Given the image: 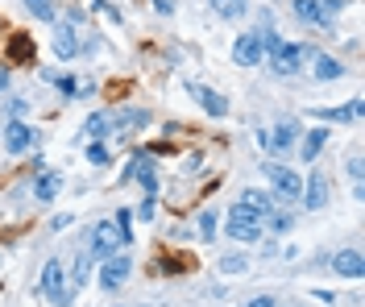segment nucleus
Here are the masks:
<instances>
[{
	"label": "nucleus",
	"instance_id": "obj_32",
	"mask_svg": "<svg viewBox=\"0 0 365 307\" xmlns=\"http://www.w3.org/2000/svg\"><path fill=\"white\" fill-rule=\"evenodd\" d=\"M154 212H158V208H154V195H145L141 208H137V220H154Z\"/></svg>",
	"mask_w": 365,
	"mask_h": 307
},
{
	"label": "nucleus",
	"instance_id": "obj_3",
	"mask_svg": "<svg viewBox=\"0 0 365 307\" xmlns=\"http://www.w3.org/2000/svg\"><path fill=\"white\" fill-rule=\"evenodd\" d=\"M38 291H42V295H46V299H50L54 307H71V299H75V295H71V286H67V266H63L58 258L46 261Z\"/></svg>",
	"mask_w": 365,
	"mask_h": 307
},
{
	"label": "nucleus",
	"instance_id": "obj_16",
	"mask_svg": "<svg viewBox=\"0 0 365 307\" xmlns=\"http://www.w3.org/2000/svg\"><path fill=\"white\" fill-rule=\"evenodd\" d=\"M54 54H58L63 63H71V58L79 54V38H75L71 25H58V29H54Z\"/></svg>",
	"mask_w": 365,
	"mask_h": 307
},
{
	"label": "nucleus",
	"instance_id": "obj_37",
	"mask_svg": "<svg viewBox=\"0 0 365 307\" xmlns=\"http://www.w3.org/2000/svg\"><path fill=\"white\" fill-rule=\"evenodd\" d=\"M113 307H120V303H113Z\"/></svg>",
	"mask_w": 365,
	"mask_h": 307
},
{
	"label": "nucleus",
	"instance_id": "obj_18",
	"mask_svg": "<svg viewBox=\"0 0 365 307\" xmlns=\"http://www.w3.org/2000/svg\"><path fill=\"white\" fill-rule=\"evenodd\" d=\"M262 229H266V224H250V220H228L225 233L232 236V241H241V245H253V241H262Z\"/></svg>",
	"mask_w": 365,
	"mask_h": 307
},
{
	"label": "nucleus",
	"instance_id": "obj_35",
	"mask_svg": "<svg viewBox=\"0 0 365 307\" xmlns=\"http://www.w3.org/2000/svg\"><path fill=\"white\" fill-rule=\"evenodd\" d=\"M154 9H158L162 17H166V13H175V0H154Z\"/></svg>",
	"mask_w": 365,
	"mask_h": 307
},
{
	"label": "nucleus",
	"instance_id": "obj_1",
	"mask_svg": "<svg viewBox=\"0 0 365 307\" xmlns=\"http://www.w3.org/2000/svg\"><path fill=\"white\" fill-rule=\"evenodd\" d=\"M262 175L270 179V191L274 199H282V204H299V195H303V179H299V170L282 162H266L262 166Z\"/></svg>",
	"mask_w": 365,
	"mask_h": 307
},
{
	"label": "nucleus",
	"instance_id": "obj_25",
	"mask_svg": "<svg viewBox=\"0 0 365 307\" xmlns=\"http://www.w3.org/2000/svg\"><path fill=\"white\" fill-rule=\"evenodd\" d=\"M113 224H116V236H120V245H133V212H129V208H120Z\"/></svg>",
	"mask_w": 365,
	"mask_h": 307
},
{
	"label": "nucleus",
	"instance_id": "obj_30",
	"mask_svg": "<svg viewBox=\"0 0 365 307\" xmlns=\"http://www.w3.org/2000/svg\"><path fill=\"white\" fill-rule=\"evenodd\" d=\"M316 4H319V13H324V17L332 21L336 13H344V4H349V0H316Z\"/></svg>",
	"mask_w": 365,
	"mask_h": 307
},
{
	"label": "nucleus",
	"instance_id": "obj_13",
	"mask_svg": "<svg viewBox=\"0 0 365 307\" xmlns=\"http://www.w3.org/2000/svg\"><path fill=\"white\" fill-rule=\"evenodd\" d=\"M58 191H63V175H58V170H42V175L34 179V199H38V204L58 199Z\"/></svg>",
	"mask_w": 365,
	"mask_h": 307
},
{
	"label": "nucleus",
	"instance_id": "obj_28",
	"mask_svg": "<svg viewBox=\"0 0 365 307\" xmlns=\"http://www.w3.org/2000/svg\"><path fill=\"white\" fill-rule=\"evenodd\" d=\"M195 229H200V241H212V236H216V212H212V208H204V212H200V220H195Z\"/></svg>",
	"mask_w": 365,
	"mask_h": 307
},
{
	"label": "nucleus",
	"instance_id": "obj_27",
	"mask_svg": "<svg viewBox=\"0 0 365 307\" xmlns=\"http://www.w3.org/2000/svg\"><path fill=\"white\" fill-rule=\"evenodd\" d=\"M88 162L91 166H113V150H108L104 142H91L88 145Z\"/></svg>",
	"mask_w": 365,
	"mask_h": 307
},
{
	"label": "nucleus",
	"instance_id": "obj_21",
	"mask_svg": "<svg viewBox=\"0 0 365 307\" xmlns=\"http://www.w3.org/2000/svg\"><path fill=\"white\" fill-rule=\"evenodd\" d=\"M150 125V113L145 108H120L113 117V129H145Z\"/></svg>",
	"mask_w": 365,
	"mask_h": 307
},
{
	"label": "nucleus",
	"instance_id": "obj_10",
	"mask_svg": "<svg viewBox=\"0 0 365 307\" xmlns=\"http://www.w3.org/2000/svg\"><path fill=\"white\" fill-rule=\"evenodd\" d=\"M328 270H336L341 279H361V274H365V258H361V249H336Z\"/></svg>",
	"mask_w": 365,
	"mask_h": 307
},
{
	"label": "nucleus",
	"instance_id": "obj_4",
	"mask_svg": "<svg viewBox=\"0 0 365 307\" xmlns=\"http://www.w3.org/2000/svg\"><path fill=\"white\" fill-rule=\"evenodd\" d=\"M129 274H133V258L129 254H113V258L100 261L96 283H100V291H120V286L129 283Z\"/></svg>",
	"mask_w": 365,
	"mask_h": 307
},
{
	"label": "nucleus",
	"instance_id": "obj_17",
	"mask_svg": "<svg viewBox=\"0 0 365 307\" xmlns=\"http://www.w3.org/2000/svg\"><path fill=\"white\" fill-rule=\"evenodd\" d=\"M91 266H96V258H91L88 249H83L79 258L71 261V295H79V291L88 286V279H91Z\"/></svg>",
	"mask_w": 365,
	"mask_h": 307
},
{
	"label": "nucleus",
	"instance_id": "obj_2",
	"mask_svg": "<svg viewBox=\"0 0 365 307\" xmlns=\"http://www.w3.org/2000/svg\"><path fill=\"white\" fill-rule=\"evenodd\" d=\"M307 58H316V50L307 46V42H282V46L270 54V71L282 75V79H291V75L303 71Z\"/></svg>",
	"mask_w": 365,
	"mask_h": 307
},
{
	"label": "nucleus",
	"instance_id": "obj_5",
	"mask_svg": "<svg viewBox=\"0 0 365 307\" xmlns=\"http://www.w3.org/2000/svg\"><path fill=\"white\" fill-rule=\"evenodd\" d=\"M328 199H332V183H328V175H324V170H312V175H307V183H303L299 204H303L307 212H324V208H328Z\"/></svg>",
	"mask_w": 365,
	"mask_h": 307
},
{
	"label": "nucleus",
	"instance_id": "obj_22",
	"mask_svg": "<svg viewBox=\"0 0 365 307\" xmlns=\"http://www.w3.org/2000/svg\"><path fill=\"white\" fill-rule=\"evenodd\" d=\"M212 4V13L216 17H225V21H241L245 13H250V4L245 0H207Z\"/></svg>",
	"mask_w": 365,
	"mask_h": 307
},
{
	"label": "nucleus",
	"instance_id": "obj_34",
	"mask_svg": "<svg viewBox=\"0 0 365 307\" xmlns=\"http://www.w3.org/2000/svg\"><path fill=\"white\" fill-rule=\"evenodd\" d=\"M71 224H75V216H71V212H58L54 220H50V229H54V233H58V229H71Z\"/></svg>",
	"mask_w": 365,
	"mask_h": 307
},
{
	"label": "nucleus",
	"instance_id": "obj_8",
	"mask_svg": "<svg viewBox=\"0 0 365 307\" xmlns=\"http://www.w3.org/2000/svg\"><path fill=\"white\" fill-rule=\"evenodd\" d=\"M34 142H38L34 125H25V120H4V154H25V150H34Z\"/></svg>",
	"mask_w": 365,
	"mask_h": 307
},
{
	"label": "nucleus",
	"instance_id": "obj_19",
	"mask_svg": "<svg viewBox=\"0 0 365 307\" xmlns=\"http://www.w3.org/2000/svg\"><path fill=\"white\" fill-rule=\"evenodd\" d=\"M113 133V117L108 113H91L88 120H83V137H91V142H104Z\"/></svg>",
	"mask_w": 365,
	"mask_h": 307
},
{
	"label": "nucleus",
	"instance_id": "obj_7",
	"mask_svg": "<svg viewBox=\"0 0 365 307\" xmlns=\"http://www.w3.org/2000/svg\"><path fill=\"white\" fill-rule=\"evenodd\" d=\"M232 63H237V67H262V63H266V54H262V33H257V29L237 33V42H232Z\"/></svg>",
	"mask_w": 365,
	"mask_h": 307
},
{
	"label": "nucleus",
	"instance_id": "obj_11",
	"mask_svg": "<svg viewBox=\"0 0 365 307\" xmlns=\"http://www.w3.org/2000/svg\"><path fill=\"white\" fill-rule=\"evenodd\" d=\"M187 88H191V95L200 100V108H204L207 117H216V120L228 117V100L220 92H212V88H204V83H187Z\"/></svg>",
	"mask_w": 365,
	"mask_h": 307
},
{
	"label": "nucleus",
	"instance_id": "obj_20",
	"mask_svg": "<svg viewBox=\"0 0 365 307\" xmlns=\"http://www.w3.org/2000/svg\"><path fill=\"white\" fill-rule=\"evenodd\" d=\"M319 79V83H332V79H341L344 67H341V58H332V54H316V71H312Z\"/></svg>",
	"mask_w": 365,
	"mask_h": 307
},
{
	"label": "nucleus",
	"instance_id": "obj_36",
	"mask_svg": "<svg viewBox=\"0 0 365 307\" xmlns=\"http://www.w3.org/2000/svg\"><path fill=\"white\" fill-rule=\"evenodd\" d=\"M4 88H9V71H0V92H4Z\"/></svg>",
	"mask_w": 365,
	"mask_h": 307
},
{
	"label": "nucleus",
	"instance_id": "obj_6",
	"mask_svg": "<svg viewBox=\"0 0 365 307\" xmlns=\"http://www.w3.org/2000/svg\"><path fill=\"white\" fill-rule=\"evenodd\" d=\"M88 254L96 261L113 258V254H120V236H116V224L113 220H96V229H91V241H88Z\"/></svg>",
	"mask_w": 365,
	"mask_h": 307
},
{
	"label": "nucleus",
	"instance_id": "obj_15",
	"mask_svg": "<svg viewBox=\"0 0 365 307\" xmlns=\"http://www.w3.org/2000/svg\"><path fill=\"white\" fill-rule=\"evenodd\" d=\"M291 13H295L303 25H319V29H332V21L319 13V4L316 0H291Z\"/></svg>",
	"mask_w": 365,
	"mask_h": 307
},
{
	"label": "nucleus",
	"instance_id": "obj_31",
	"mask_svg": "<svg viewBox=\"0 0 365 307\" xmlns=\"http://www.w3.org/2000/svg\"><path fill=\"white\" fill-rule=\"evenodd\" d=\"M25 108H29L25 100H9V104H4V117H9V120H21V117H25Z\"/></svg>",
	"mask_w": 365,
	"mask_h": 307
},
{
	"label": "nucleus",
	"instance_id": "obj_9",
	"mask_svg": "<svg viewBox=\"0 0 365 307\" xmlns=\"http://www.w3.org/2000/svg\"><path fill=\"white\" fill-rule=\"evenodd\" d=\"M299 145V120H278L266 133V154H287Z\"/></svg>",
	"mask_w": 365,
	"mask_h": 307
},
{
	"label": "nucleus",
	"instance_id": "obj_33",
	"mask_svg": "<svg viewBox=\"0 0 365 307\" xmlns=\"http://www.w3.org/2000/svg\"><path fill=\"white\" fill-rule=\"evenodd\" d=\"M241 307H278V299H274V295H253V299H245Z\"/></svg>",
	"mask_w": 365,
	"mask_h": 307
},
{
	"label": "nucleus",
	"instance_id": "obj_23",
	"mask_svg": "<svg viewBox=\"0 0 365 307\" xmlns=\"http://www.w3.org/2000/svg\"><path fill=\"white\" fill-rule=\"evenodd\" d=\"M25 13H34L38 21H58V9H54V0H21Z\"/></svg>",
	"mask_w": 365,
	"mask_h": 307
},
{
	"label": "nucleus",
	"instance_id": "obj_26",
	"mask_svg": "<svg viewBox=\"0 0 365 307\" xmlns=\"http://www.w3.org/2000/svg\"><path fill=\"white\" fill-rule=\"evenodd\" d=\"M262 224H270V233H291V224H295V212H282V208H274Z\"/></svg>",
	"mask_w": 365,
	"mask_h": 307
},
{
	"label": "nucleus",
	"instance_id": "obj_12",
	"mask_svg": "<svg viewBox=\"0 0 365 307\" xmlns=\"http://www.w3.org/2000/svg\"><path fill=\"white\" fill-rule=\"evenodd\" d=\"M332 142V129H324V125H319V129H307V133H303V142H299V154H303V162L312 166L319 158V150H324V145Z\"/></svg>",
	"mask_w": 365,
	"mask_h": 307
},
{
	"label": "nucleus",
	"instance_id": "obj_14",
	"mask_svg": "<svg viewBox=\"0 0 365 307\" xmlns=\"http://www.w3.org/2000/svg\"><path fill=\"white\" fill-rule=\"evenodd\" d=\"M241 204H245V208H253V212L262 216V220H266V216H270L274 208H278V199H274V191H257V187L241 191Z\"/></svg>",
	"mask_w": 365,
	"mask_h": 307
},
{
	"label": "nucleus",
	"instance_id": "obj_29",
	"mask_svg": "<svg viewBox=\"0 0 365 307\" xmlns=\"http://www.w3.org/2000/svg\"><path fill=\"white\" fill-rule=\"evenodd\" d=\"M54 88L71 100V95H79V79H75V75H54Z\"/></svg>",
	"mask_w": 365,
	"mask_h": 307
},
{
	"label": "nucleus",
	"instance_id": "obj_24",
	"mask_svg": "<svg viewBox=\"0 0 365 307\" xmlns=\"http://www.w3.org/2000/svg\"><path fill=\"white\" fill-rule=\"evenodd\" d=\"M250 270V258L245 254H228V258H220V274L225 279H237V274H245Z\"/></svg>",
	"mask_w": 365,
	"mask_h": 307
}]
</instances>
